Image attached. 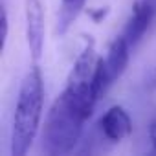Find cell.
<instances>
[{
	"mask_svg": "<svg viewBox=\"0 0 156 156\" xmlns=\"http://www.w3.org/2000/svg\"><path fill=\"white\" fill-rule=\"evenodd\" d=\"M44 108V83L42 73L33 66L20 83L11 123V154L24 156L33 145Z\"/></svg>",
	"mask_w": 156,
	"mask_h": 156,
	"instance_id": "obj_1",
	"label": "cell"
},
{
	"mask_svg": "<svg viewBox=\"0 0 156 156\" xmlns=\"http://www.w3.org/2000/svg\"><path fill=\"white\" fill-rule=\"evenodd\" d=\"M134 2H141V4H147L149 8H152L156 11V0H134Z\"/></svg>",
	"mask_w": 156,
	"mask_h": 156,
	"instance_id": "obj_10",
	"label": "cell"
},
{
	"mask_svg": "<svg viewBox=\"0 0 156 156\" xmlns=\"http://www.w3.org/2000/svg\"><path fill=\"white\" fill-rule=\"evenodd\" d=\"M149 140H151V143H152V147L156 151V119H152V123L149 127Z\"/></svg>",
	"mask_w": 156,
	"mask_h": 156,
	"instance_id": "obj_9",
	"label": "cell"
},
{
	"mask_svg": "<svg viewBox=\"0 0 156 156\" xmlns=\"http://www.w3.org/2000/svg\"><path fill=\"white\" fill-rule=\"evenodd\" d=\"M24 13H26V37L31 55L39 59L44 46V15L41 0H24Z\"/></svg>",
	"mask_w": 156,
	"mask_h": 156,
	"instance_id": "obj_4",
	"label": "cell"
},
{
	"mask_svg": "<svg viewBox=\"0 0 156 156\" xmlns=\"http://www.w3.org/2000/svg\"><path fill=\"white\" fill-rule=\"evenodd\" d=\"M87 0H61L59 17H57V31L62 35L73 24V20L79 17L81 9L85 8Z\"/></svg>",
	"mask_w": 156,
	"mask_h": 156,
	"instance_id": "obj_8",
	"label": "cell"
},
{
	"mask_svg": "<svg viewBox=\"0 0 156 156\" xmlns=\"http://www.w3.org/2000/svg\"><path fill=\"white\" fill-rule=\"evenodd\" d=\"M99 130L108 141L118 143V141L125 140L127 136H130L132 119L123 107L114 105L99 118Z\"/></svg>",
	"mask_w": 156,
	"mask_h": 156,
	"instance_id": "obj_5",
	"label": "cell"
},
{
	"mask_svg": "<svg viewBox=\"0 0 156 156\" xmlns=\"http://www.w3.org/2000/svg\"><path fill=\"white\" fill-rule=\"evenodd\" d=\"M154 19H156V11L152 8H149L147 4H141V2L132 4V13L123 30V35L130 46H136L141 41V37L147 33V30Z\"/></svg>",
	"mask_w": 156,
	"mask_h": 156,
	"instance_id": "obj_7",
	"label": "cell"
},
{
	"mask_svg": "<svg viewBox=\"0 0 156 156\" xmlns=\"http://www.w3.org/2000/svg\"><path fill=\"white\" fill-rule=\"evenodd\" d=\"M98 55L94 50V41H88L81 53L77 55L68 79L64 87V94L68 99L79 108L87 118L92 116V110L101 98L98 87H96V66H98Z\"/></svg>",
	"mask_w": 156,
	"mask_h": 156,
	"instance_id": "obj_3",
	"label": "cell"
},
{
	"mask_svg": "<svg viewBox=\"0 0 156 156\" xmlns=\"http://www.w3.org/2000/svg\"><path fill=\"white\" fill-rule=\"evenodd\" d=\"M87 119L88 118L68 99V96L61 92L44 119L42 151L51 156L72 152L83 134Z\"/></svg>",
	"mask_w": 156,
	"mask_h": 156,
	"instance_id": "obj_2",
	"label": "cell"
},
{
	"mask_svg": "<svg viewBox=\"0 0 156 156\" xmlns=\"http://www.w3.org/2000/svg\"><path fill=\"white\" fill-rule=\"evenodd\" d=\"M130 44L129 41L125 39V35H118L108 50H107V55L103 57V62H105V72H107V79L108 83L112 85L116 79H119V77L123 75L127 64H129V57H130Z\"/></svg>",
	"mask_w": 156,
	"mask_h": 156,
	"instance_id": "obj_6",
	"label": "cell"
}]
</instances>
